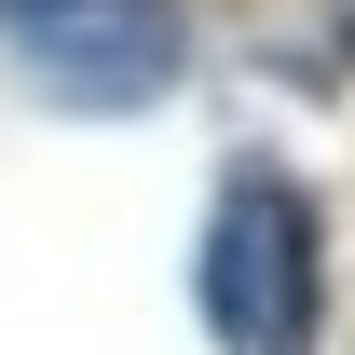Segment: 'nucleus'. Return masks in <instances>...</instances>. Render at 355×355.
Masks as SVG:
<instances>
[{"label": "nucleus", "instance_id": "nucleus-3", "mask_svg": "<svg viewBox=\"0 0 355 355\" xmlns=\"http://www.w3.org/2000/svg\"><path fill=\"white\" fill-rule=\"evenodd\" d=\"M0 14H42V0H0Z\"/></svg>", "mask_w": 355, "mask_h": 355}, {"label": "nucleus", "instance_id": "nucleus-2", "mask_svg": "<svg viewBox=\"0 0 355 355\" xmlns=\"http://www.w3.org/2000/svg\"><path fill=\"white\" fill-rule=\"evenodd\" d=\"M178 0H42L14 14V69L55 96V110H150L178 83Z\"/></svg>", "mask_w": 355, "mask_h": 355}, {"label": "nucleus", "instance_id": "nucleus-1", "mask_svg": "<svg viewBox=\"0 0 355 355\" xmlns=\"http://www.w3.org/2000/svg\"><path fill=\"white\" fill-rule=\"evenodd\" d=\"M191 301L219 328V355H314V314H328V260H314V191L287 164H232L219 205H205V260H191Z\"/></svg>", "mask_w": 355, "mask_h": 355}]
</instances>
